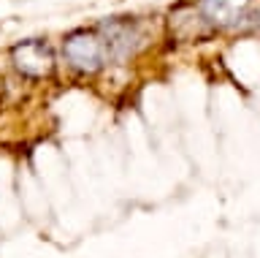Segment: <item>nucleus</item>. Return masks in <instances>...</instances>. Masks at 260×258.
I'll use <instances>...</instances> for the list:
<instances>
[{"label": "nucleus", "mask_w": 260, "mask_h": 258, "mask_svg": "<svg viewBox=\"0 0 260 258\" xmlns=\"http://www.w3.org/2000/svg\"><path fill=\"white\" fill-rule=\"evenodd\" d=\"M95 27L109 46L111 66H125L136 60L149 38L146 25L138 17H103L101 22H95Z\"/></svg>", "instance_id": "nucleus-3"}, {"label": "nucleus", "mask_w": 260, "mask_h": 258, "mask_svg": "<svg viewBox=\"0 0 260 258\" xmlns=\"http://www.w3.org/2000/svg\"><path fill=\"white\" fill-rule=\"evenodd\" d=\"M11 66L24 79H46L57 68V54L46 38H24L11 46Z\"/></svg>", "instance_id": "nucleus-4"}, {"label": "nucleus", "mask_w": 260, "mask_h": 258, "mask_svg": "<svg viewBox=\"0 0 260 258\" xmlns=\"http://www.w3.org/2000/svg\"><path fill=\"white\" fill-rule=\"evenodd\" d=\"M209 33L260 36V0H192Z\"/></svg>", "instance_id": "nucleus-1"}, {"label": "nucleus", "mask_w": 260, "mask_h": 258, "mask_svg": "<svg viewBox=\"0 0 260 258\" xmlns=\"http://www.w3.org/2000/svg\"><path fill=\"white\" fill-rule=\"evenodd\" d=\"M62 63L68 66L76 76H98L106 68H111L109 46H106L103 36L98 27H76L62 38L60 44Z\"/></svg>", "instance_id": "nucleus-2"}]
</instances>
